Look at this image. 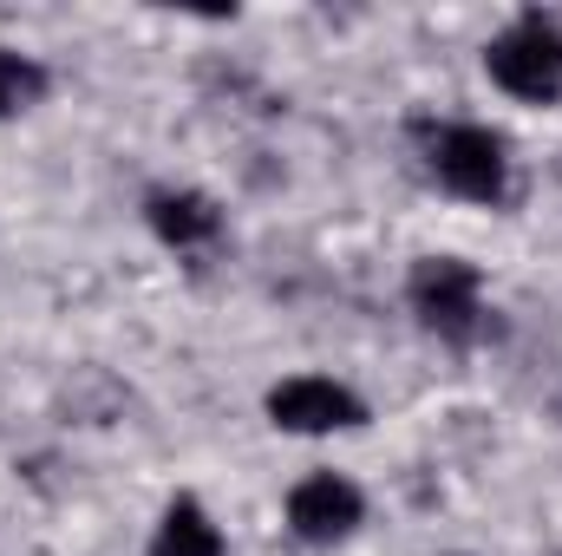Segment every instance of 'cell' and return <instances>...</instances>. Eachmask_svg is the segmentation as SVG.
Masks as SVG:
<instances>
[{
    "instance_id": "obj_7",
    "label": "cell",
    "mask_w": 562,
    "mask_h": 556,
    "mask_svg": "<svg viewBox=\"0 0 562 556\" xmlns=\"http://www.w3.org/2000/svg\"><path fill=\"white\" fill-rule=\"evenodd\" d=\"M150 556H223V531L210 524V511L196 498H177L150 537Z\"/></svg>"
},
{
    "instance_id": "obj_5",
    "label": "cell",
    "mask_w": 562,
    "mask_h": 556,
    "mask_svg": "<svg viewBox=\"0 0 562 556\" xmlns=\"http://www.w3.org/2000/svg\"><path fill=\"white\" fill-rule=\"evenodd\" d=\"M360 518H367V498H360L347 478H334V471L301 478V485L288 491V524H294L301 544H334V537H347Z\"/></svg>"
},
{
    "instance_id": "obj_3",
    "label": "cell",
    "mask_w": 562,
    "mask_h": 556,
    "mask_svg": "<svg viewBox=\"0 0 562 556\" xmlns=\"http://www.w3.org/2000/svg\"><path fill=\"white\" fill-rule=\"evenodd\" d=\"M431 170L451 197L464 203H497L504 197V138L484 132V125H445L431 132Z\"/></svg>"
},
{
    "instance_id": "obj_6",
    "label": "cell",
    "mask_w": 562,
    "mask_h": 556,
    "mask_svg": "<svg viewBox=\"0 0 562 556\" xmlns=\"http://www.w3.org/2000/svg\"><path fill=\"white\" fill-rule=\"evenodd\" d=\"M144 216H150V230H157L164 243H177V249H196V243H210V236L223 230V216H216V203H210L203 190H157V197L144 203Z\"/></svg>"
},
{
    "instance_id": "obj_1",
    "label": "cell",
    "mask_w": 562,
    "mask_h": 556,
    "mask_svg": "<svg viewBox=\"0 0 562 556\" xmlns=\"http://www.w3.org/2000/svg\"><path fill=\"white\" fill-rule=\"evenodd\" d=\"M484 66H491V79H497L510 99H530V105L562 99V33H557V20L524 13L510 33L491 40Z\"/></svg>"
},
{
    "instance_id": "obj_4",
    "label": "cell",
    "mask_w": 562,
    "mask_h": 556,
    "mask_svg": "<svg viewBox=\"0 0 562 556\" xmlns=\"http://www.w3.org/2000/svg\"><path fill=\"white\" fill-rule=\"evenodd\" d=\"M269 419H276L281 432H347V425L367 419V407L340 380L301 374V380H281L276 393H269Z\"/></svg>"
},
{
    "instance_id": "obj_8",
    "label": "cell",
    "mask_w": 562,
    "mask_h": 556,
    "mask_svg": "<svg viewBox=\"0 0 562 556\" xmlns=\"http://www.w3.org/2000/svg\"><path fill=\"white\" fill-rule=\"evenodd\" d=\"M40 92H46V73H40L33 59H20V53L0 46V119L20 112V105H33Z\"/></svg>"
},
{
    "instance_id": "obj_2",
    "label": "cell",
    "mask_w": 562,
    "mask_h": 556,
    "mask_svg": "<svg viewBox=\"0 0 562 556\" xmlns=\"http://www.w3.org/2000/svg\"><path fill=\"white\" fill-rule=\"evenodd\" d=\"M413 308H419V321L438 334V341H477V327H484V281L471 263H458V256H425L419 269H413Z\"/></svg>"
}]
</instances>
